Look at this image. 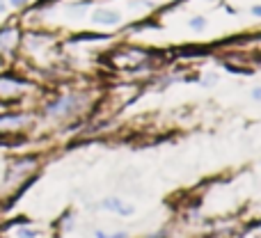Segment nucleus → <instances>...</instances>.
Instances as JSON below:
<instances>
[{
	"instance_id": "1",
	"label": "nucleus",
	"mask_w": 261,
	"mask_h": 238,
	"mask_svg": "<svg viewBox=\"0 0 261 238\" xmlns=\"http://www.w3.org/2000/svg\"><path fill=\"white\" fill-rule=\"evenodd\" d=\"M103 208H106V211L117 213V216H122V218H128V216H133V213H135V208L130 206V204H124L122 199H117V197L103 199Z\"/></svg>"
},
{
	"instance_id": "2",
	"label": "nucleus",
	"mask_w": 261,
	"mask_h": 238,
	"mask_svg": "<svg viewBox=\"0 0 261 238\" xmlns=\"http://www.w3.org/2000/svg\"><path fill=\"white\" fill-rule=\"evenodd\" d=\"M92 21L99 23V25H117V23L122 21V16H119L115 9H96V12L92 14Z\"/></svg>"
},
{
	"instance_id": "3",
	"label": "nucleus",
	"mask_w": 261,
	"mask_h": 238,
	"mask_svg": "<svg viewBox=\"0 0 261 238\" xmlns=\"http://www.w3.org/2000/svg\"><path fill=\"white\" fill-rule=\"evenodd\" d=\"M76 108H78V99L76 96H69V99H62V101H58V103L48 105V113L50 115H67Z\"/></svg>"
},
{
	"instance_id": "4",
	"label": "nucleus",
	"mask_w": 261,
	"mask_h": 238,
	"mask_svg": "<svg viewBox=\"0 0 261 238\" xmlns=\"http://www.w3.org/2000/svg\"><path fill=\"white\" fill-rule=\"evenodd\" d=\"M204 25H206V18L204 16H195L193 21H190V28H195V30H202Z\"/></svg>"
},
{
	"instance_id": "5",
	"label": "nucleus",
	"mask_w": 261,
	"mask_h": 238,
	"mask_svg": "<svg viewBox=\"0 0 261 238\" xmlns=\"http://www.w3.org/2000/svg\"><path fill=\"white\" fill-rule=\"evenodd\" d=\"M39 231H30V229H21L18 231V238H37Z\"/></svg>"
},
{
	"instance_id": "6",
	"label": "nucleus",
	"mask_w": 261,
	"mask_h": 238,
	"mask_svg": "<svg viewBox=\"0 0 261 238\" xmlns=\"http://www.w3.org/2000/svg\"><path fill=\"white\" fill-rule=\"evenodd\" d=\"M3 121H21V117H5V115H0V124Z\"/></svg>"
},
{
	"instance_id": "7",
	"label": "nucleus",
	"mask_w": 261,
	"mask_h": 238,
	"mask_svg": "<svg viewBox=\"0 0 261 238\" xmlns=\"http://www.w3.org/2000/svg\"><path fill=\"white\" fill-rule=\"evenodd\" d=\"M9 3H12L14 7H23V5H28V0H9Z\"/></svg>"
},
{
	"instance_id": "8",
	"label": "nucleus",
	"mask_w": 261,
	"mask_h": 238,
	"mask_svg": "<svg viewBox=\"0 0 261 238\" xmlns=\"http://www.w3.org/2000/svg\"><path fill=\"white\" fill-rule=\"evenodd\" d=\"M252 14H254V16H261V7H259V5H254V7H252Z\"/></svg>"
},
{
	"instance_id": "9",
	"label": "nucleus",
	"mask_w": 261,
	"mask_h": 238,
	"mask_svg": "<svg viewBox=\"0 0 261 238\" xmlns=\"http://www.w3.org/2000/svg\"><path fill=\"white\" fill-rule=\"evenodd\" d=\"M96 238H108V236H106L103 231H96Z\"/></svg>"
},
{
	"instance_id": "10",
	"label": "nucleus",
	"mask_w": 261,
	"mask_h": 238,
	"mask_svg": "<svg viewBox=\"0 0 261 238\" xmlns=\"http://www.w3.org/2000/svg\"><path fill=\"white\" fill-rule=\"evenodd\" d=\"M0 12H5V3H3V0H0Z\"/></svg>"
}]
</instances>
